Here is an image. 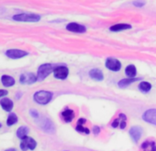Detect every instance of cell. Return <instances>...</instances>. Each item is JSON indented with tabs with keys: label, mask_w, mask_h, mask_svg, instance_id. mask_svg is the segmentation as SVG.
<instances>
[{
	"label": "cell",
	"mask_w": 156,
	"mask_h": 151,
	"mask_svg": "<svg viewBox=\"0 0 156 151\" xmlns=\"http://www.w3.org/2000/svg\"><path fill=\"white\" fill-rule=\"evenodd\" d=\"M87 121H86V119H84V118H81V119H79V121H78V123L77 124H79V125H83L85 123H86Z\"/></svg>",
	"instance_id": "obj_30"
},
{
	"label": "cell",
	"mask_w": 156,
	"mask_h": 151,
	"mask_svg": "<svg viewBox=\"0 0 156 151\" xmlns=\"http://www.w3.org/2000/svg\"><path fill=\"white\" fill-rule=\"evenodd\" d=\"M127 117L125 114L123 113H120L119 114V117L118 119H116L113 123H112V127L114 128H117V127H119L120 129H124L127 125Z\"/></svg>",
	"instance_id": "obj_11"
},
{
	"label": "cell",
	"mask_w": 156,
	"mask_h": 151,
	"mask_svg": "<svg viewBox=\"0 0 156 151\" xmlns=\"http://www.w3.org/2000/svg\"><path fill=\"white\" fill-rule=\"evenodd\" d=\"M30 114H31L34 118H38V117H39V113H38V112L35 111V110H31V111H30Z\"/></svg>",
	"instance_id": "obj_28"
},
{
	"label": "cell",
	"mask_w": 156,
	"mask_h": 151,
	"mask_svg": "<svg viewBox=\"0 0 156 151\" xmlns=\"http://www.w3.org/2000/svg\"><path fill=\"white\" fill-rule=\"evenodd\" d=\"M0 127H1V123H0Z\"/></svg>",
	"instance_id": "obj_32"
},
{
	"label": "cell",
	"mask_w": 156,
	"mask_h": 151,
	"mask_svg": "<svg viewBox=\"0 0 156 151\" xmlns=\"http://www.w3.org/2000/svg\"><path fill=\"white\" fill-rule=\"evenodd\" d=\"M17 122H18V117H17V115H16L15 113H10L9 116V118H8V120H7V124H8L9 126H11V125L17 123Z\"/></svg>",
	"instance_id": "obj_24"
},
{
	"label": "cell",
	"mask_w": 156,
	"mask_h": 151,
	"mask_svg": "<svg viewBox=\"0 0 156 151\" xmlns=\"http://www.w3.org/2000/svg\"><path fill=\"white\" fill-rule=\"evenodd\" d=\"M62 116L64 120V122L66 123H71L74 117V112L73 110H70V109H66L65 111H63L62 112Z\"/></svg>",
	"instance_id": "obj_16"
},
{
	"label": "cell",
	"mask_w": 156,
	"mask_h": 151,
	"mask_svg": "<svg viewBox=\"0 0 156 151\" xmlns=\"http://www.w3.org/2000/svg\"><path fill=\"white\" fill-rule=\"evenodd\" d=\"M14 20L17 21H29V22H37L41 20V16L37 14L30 13H22L20 15H15L13 17Z\"/></svg>",
	"instance_id": "obj_3"
},
{
	"label": "cell",
	"mask_w": 156,
	"mask_h": 151,
	"mask_svg": "<svg viewBox=\"0 0 156 151\" xmlns=\"http://www.w3.org/2000/svg\"><path fill=\"white\" fill-rule=\"evenodd\" d=\"M93 133H94V134L98 135V134L100 133V128H99L98 126H94V128H93Z\"/></svg>",
	"instance_id": "obj_27"
},
{
	"label": "cell",
	"mask_w": 156,
	"mask_h": 151,
	"mask_svg": "<svg viewBox=\"0 0 156 151\" xmlns=\"http://www.w3.org/2000/svg\"><path fill=\"white\" fill-rule=\"evenodd\" d=\"M37 145V143L36 141L31 138V137H25L24 139H22L21 143H20V148L23 150V151H26V150H33L35 149Z\"/></svg>",
	"instance_id": "obj_4"
},
{
	"label": "cell",
	"mask_w": 156,
	"mask_h": 151,
	"mask_svg": "<svg viewBox=\"0 0 156 151\" xmlns=\"http://www.w3.org/2000/svg\"><path fill=\"white\" fill-rule=\"evenodd\" d=\"M106 66L111 71H119L121 68V63L116 58H108L106 61Z\"/></svg>",
	"instance_id": "obj_6"
},
{
	"label": "cell",
	"mask_w": 156,
	"mask_h": 151,
	"mask_svg": "<svg viewBox=\"0 0 156 151\" xmlns=\"http://www.w3.org/2000/svg\"><path fill=\"white\" fill-rule=\"evenodd\" d=\"M42 128H43L46 132H49V133L54 131V125H53V123H52L49 119H46V120H45V122H44V123H43V125H42Z\"/></svg>",
	"instance_id": "obj_23"
},
{
	"label": "cell",
	"mask_w": 156,
	"mask_h": 151,
	"mask_svg": "<svg viewBox=\"0 0 156 151\" xmlns=\"http://www.w3.org/2000/svg\"><path fill=\"white\" fill-rule=\"evenodd\" d=\"M138 88H139V90H140V91L146 93V92H149V91L151 90V83H149V82L143 81V82H141V83L139 84V87H138Z\"/></svg>",
	"instance_id": "obj_22"
},
{
	"label": "cell",
	"mask_w": 156,
	"mask_h": 151,
	"mask_svg": "<svg viewBox=\"0 0 156 151\" xmlns=\"http://www.w3.org/2000/svg\"><path fill=\"white\" fill-rule=\"evenodd\" d=\"M127 29H131V26L129 24H125V23H119V24H115L113 26H111L109 28V30L111 31H124Z\"/></svg>",
	"instance_id": "obj_17"
},
{
	"label": "cell",
	"mask_w": 156,
	"mask_h": 151,
	"mask_svg": "<svg viewBox=\"0 0 156 151\" xmlns=\"http://www.w3.org/2000/svg\"><path fill=\"white\" fill-rule=\"evenodd\" d=\"M6 151H16V149L15 148H9V149H8Z\"/></svg>",
	"instance_id": "obj_31"
},
{
	"label": "cell",
	"mask_w": 156,
	"mask_h": 151,
	"mask_svg": "<svg viewBox=\"0 0 156 151\" xmlns=\"http://www.w3.org/2000/svg\"><path fill=\"white\" fill-rule=\"evenodd\" d=\"M76 130H77L78 132H80V133H85V134H88L90 133L89 129H87V128L84 127L83 125H79V124H77V126H76Z\"/></svg>",
	"instance_id": "obj_25"
},
{
	"label": "cell",
	"mask_w": 156,
	"mask_h": 151,
	"mask_svg": "<svg viewBox=\"0 0 156 151\" xmlns=\"http://www.w3.org/2000/svg\"><path fill=\"white\" fill-rule=\"evenodd\" d=\"M133 5L134 6H136V7H139V8H140V7H143L144 5H145V2L144 1H134L133 2Z\"/></svg>",
	"instance_id": "obj_26"
},
{
	"label": "cell",
	"mask_w": 156,
	"mask_h": 151,
	"mask_svg": "<svg viewBox=\"0 0 156 151\" xmlns=\"http://www.w3.org/2000/svg\"><path fill=\"white\" fill-rule=\"evenodd\" d=\"M143 151H156V144L154 141H145L141 145Z\"/></svg>",
	"instance_id": "obj_15"
},
{
	"label": "cell",
	"mask_w": 156,
	"mask_h": 151,
	"mask_svg": "<svg viewBox=\"0 0 156 151\" xmlns=\"http://www.w3.org/2000/svg\"><path fill=\"white\" fill-rule=\"evenodd\" d=\"M38 80L37 76L34 75L33 73H27V74H22L20 78V81L22 84H33Z\"/></svg>",
	"instance_id": "obj_8"
},
{
	"label": "cell",
	"mask_w": 156,
	"mask_h": 151,
	"mask_svg": "<svg viewBox=\"0 0 156 151\" xmlns=\"http://www.w3.org/2000/svg\"><path fill=\"white\" fill-rule=\"evenodd\" d=\"M52 98V93L46 90H41L34 94V100L36 102L41 105L48 104Z\"/></svg>",
	"instance_id": "obj_1"
},
{
	"label": "cell",
	"mask_w": 156,
	"mask_h": 151,
	"mask_svg": "<svg viewBox=\"0 0 156 151\" xmlns=\"http://www.w3.org/2000/svg\"><path fill=\"white\" fill-rule=\"evenodd\" d=\"M89 76L95 80H98V81H101L104 79V75L102 73V71L100 69H98V68H94V69H91L89 71Z\"/></svg>",
	"instance_id": "obj_13"
},
{
	"label": "cell",
	"mask_w": 156,
	"mask_h": 151,
	"mask_svg": "<svg viewBox=\"0 0 156 151\" xmlns=\"http://www.w3.org/2000/svg\"><path fill=\"white\" fill-rule=\"evenodd\" d=\"M142 119L151 124H156V109H150L146 111L143 115Z\"/></svg>",
	"instance_id": "obj_7"
},
{
	"label": "cell",
	"mask_w": 156,
	"mask_h": 151,
	"mask_svg": "<svg viewBox=\"0 0 156 151\" xmlns=\"http://www.w3.org/2000/svg\"><path fill=\"white\" fill-rule=\"evenodd\" d=\"M0 105L7 112H10L13 109V101L8 98H4L3 100L0 101Z\"/></svg>",
	"instance_id": "obj_14"
},
{
	"label": "cell",
	"mask_w": 156,
	"mask_h": 151,
	"mask_svg": "<svg viewBox=\"0 0 156 151\" xmlns=\"http://www.w3.org/2000/svg\"><path fill=\"white\" fill-rule=\"evenodd\" d=\"M125 73L126 75L129 79H135L136 77V74H137V70H136V67L135 65L133 64H129L126 67V70H125Z\"/></svg>",
	"instance_id": "obj_18"
},
{
	"label": "cell",
	"mask_w": 156,
	"mask_h": 151,
	"mask_svg": "<svg viewBox=\"0 0 156 151\" xmlns=\"http://www.w3.org/2000/svg\"><path fill=\"white\" fill-rule=\"evenodd\" d=\"M8 91L7 90H0V98L1 97H4V96H6V95H8Z\"/></svg>",
	"instance_id": "obj_29"
},
{
	"label": "cell",
	"mask_w": 156,
	"mask_h": 151,
	"mask_svg": "<svg viewBox=\"0 0 156 151\" xmlns=\"http://www.w3.org/2000/svg\"><path fill=\"white\" fill-rule=\"evenodd\" d=\"M1 80L5 87H11L15 84V79L12 77H10V76H7V75L2 76Z\"/></svg>",
	"instance_id": "obj_19"
},
{
	"label": "cell",
	"mask_w": 156,
	"mask_h": 151,
	"mask_svg": "<svg viewBox=\"0 0 156 151\" xmlns=\"http://www.w3.org/2000/svg\"><path fill=\"white\" fill-rule=\"evenodd\" d=\"M29 133V128L27 126H20L17 130V136L20 139H24L27 137V134Z\"/></svg>",
	"instance_id": "obj_21"
},
{
	"label": "cell",
	"mask_w": 156,
	"mask_h": 151,
	"mask_svg": "<svg viewBox=\"0 0 156 151\" xmlns=\"http://www.w3.org/2000/svg\"><path fill=\"white\" fill-rule=\"evenodd\" d=\"M29 53L25 51L22 50H18V49H10L8 50L6 52V55L11 59H19V58H22L26 55H28Z\"/></svg>",
	"instance_id": "obj_9"
},
{
	"label": "cell",
	"mask_w": 156,
	"mask_h": 151,
	"mask_svg": "<svg viewBox=\"0 0 156 151\" xmlns=\"http://www.w3.org/2000/svg\"><path fill=\"white\" fill-rule=\"evenodd\" d=\"M53 74L58 79H65L69 75V69L66 66H57L54 68Z\"/></svg>",
	"instance_id": "obj_5"
},
{
	"label": "cell",
	"mask_w": 156,
	"mask_h": 151,
	"mask_svg": "<svg viewBox=\"0 0 156 151\" xmlns=\"http://www.w3.org/2000/svg\"><path fill=\"white\" fill-rule=\"evenodd\" d=\"M66 29L69 31H72V32H77V33H84L87 31V28L83 25H80L78 23H74V22H72V23H69L67 26H66Z\"/></svg>",
	"instance_id": "obj_10"
},
{
	"label": "cell",
	"mask_w": 156,
	"mask_h": 151,
	"mask_svg": "<svg viewBox=\"0 0 156 151\" xmlns=\"http://www.w3.org/2000/svg\"><path fill=\"white\" fill-rule=\"evenodd\" d=\"M138 80H140V79H121L119 82V88H121V89H124V88H126V87H128V86H129L131 83H133V82H135V81H138Z\"/></svg>",
	"instance_id": "obj_20"
},
{
	"label": "cell",
	"mask_w": 156,
	"mask_h": 151,
	"mask_svg": "<svg viewBox=\"0 0 156 151\" xmlns=\"http://www.w3.org/2000/svg\"><path fill=\"white\" fill-rule=\"evenodd\" d=\"M53 70H54V68H52V65H51V64H41V65L39 67L38 73H37L38 80H43V79H45Z\"/></svg>",
	"instance_id": "obj_2"
},
{
	"label": "cell",
	"mask_w": 156,
	"mask_h": 151,
	"mask_svg": "<svg viewBox=\"0 0 156 151\" xmlns=\"http://www.w3.org/2000/svg\"><path fill=\"white\" fill-rule=\"evenodd\" d=\"M129 133V135H130L131 139L134 142H138L140 139L141 135H142V130L139 126H134V127L130 128Z\"/></svg>",
	"instance_id": "obj_12"
}]
</instances>
